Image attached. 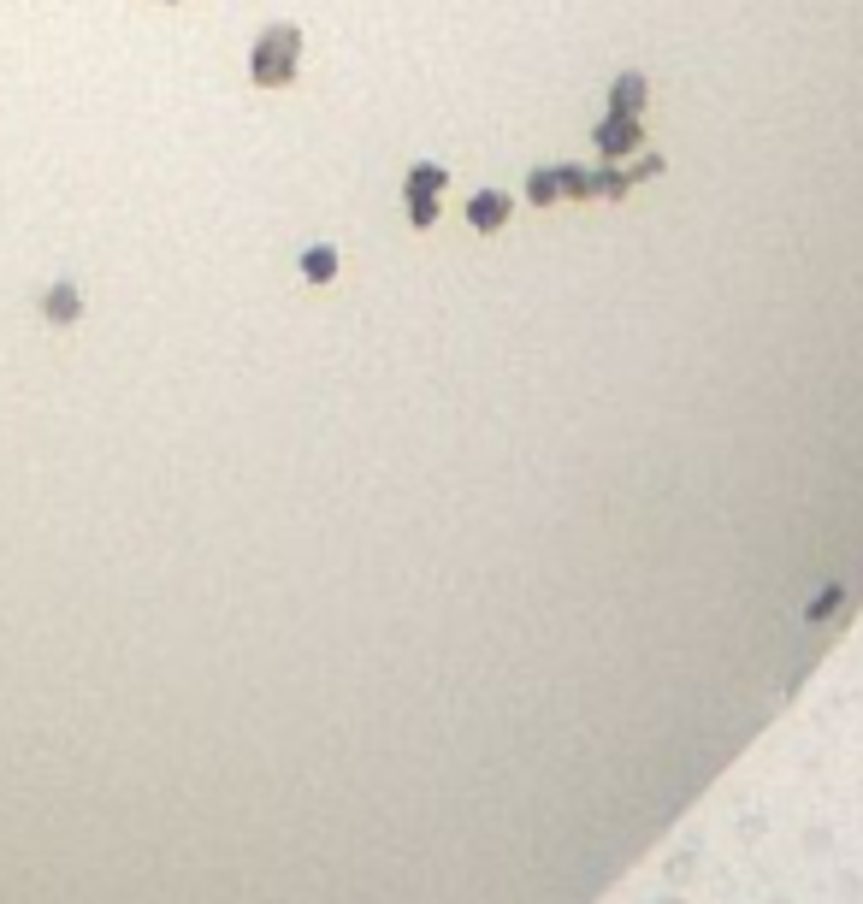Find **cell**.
<instances>
[{
    "label": "cell",
    "mask_w": 863,
    "mask_h": 904,
    "mask_svg": "<svg viewBox=\"0 0 863 904\" xmlns=\"http://www.w3.org/2000/svg\"><path fill=\"white\" fill-rule=\"evenodd\" d=\"M296 54H302V30L296 24H266L255 36V48H249V77L261 89H278V83L296 77Z\"/></svg>",
    "instance_id": "obj_1"
},
{
    "label": "cell",
    "mask_w": 863,
    "mask_h": 904,
    "mask_svg": "<svg viewBox=\"0 0 863 904\" xmlns=\"http://www.w3.org/2000/svg\"><path fill=\"white\" fill-rule=\"evenodd\" d=\"M438 190H444V166H414V172H408L402 195H408V225H414V231H426V225L438 219Z\"/></svg>",
    "instance_id": "obj_2"
},
{
    "label": "cell",
    "mask_w": 863,
    "mask_h": 904,
    "mask_svg": "<svg viewBox=\"0 0 863 904\" xmlns=\"http://www.w3.org/2000/svg\"><path fill=\"white\" fill-rule=\"evenodd\" d=\"M592 142H598L603 160H621L627 148H639V142H645V130H639V119H621V113H609V119L598 125V136H592Z\"/></svg>",
    "instance_id": "obj_3"
},
{
    "label": "cell",
    "mask_w": 863,
    "mask_h": 904,
    "mask_svg": "<svg viewBox=\"0 0 863 904\" xmlns=\"http://www.w3.org/2000/svg\"><path fill=\"white\" fill-rule=\"evenodd\" d=\"M509 213H515V201H509L503 190H479L473 201H467V225H473V231H497Z\"/></svg>",
    "instance_id": "obj_4"
},
{
    "label": "cell",
    "mask_w": 863,
    "mask_h": 904,
    "mask_svg": "<svg viewBox=\"0 0 863 904\" xmlns=\"http://www.w3.org/2000/svg\"><path fill=\"white\" fill-rule=\"evenodd\" d=\"M609 113H621V119H639V113H645V77H639V71H621V77L609 83Z\"/></svg>",
    "instance_id": "obj_5"
},
{
    "label": "cell",
    "mask_w": 863,
    "mask_h": 904,
    "mask_svg": "<svg viewBox=\"0 0 863 904\" xmlns=\"http://www.w3.org/2000/svg\"><path fill=\"white\" fill-rule=\"evenodd\" d=\"M42 314H48V320H60V325H71L77 314H83V296H77L71 284H54V290L42 296Z\"/></svg>",
    "instance_id": "obj_6"
},
{
    "label": "cell",
    "mask_w": 863,
    "mask_h": 904,
    "mask_svg": "<svg viewBox=\"0 0 863 904\" xmlns=\"http://www.w3.org/2000/svg\"><path fill=\"white\" fill-rule=\"evenodd\" d=\"M302 278H308V284H332V278H337V249L314 243V249L302 255Z\"/></svg>",
    "instance_id": "obj_7"
},
{
    "label": "cell",
    "mask_w": 863,
    "mask_h": 904,
    "mask_svg": "<svg viewBox=\"0 0 863 904\" xmlns=\"http://www.w3.org/2000/svg\"><path fill=\"white\" fill-rule=\"evenodd\" d=\"M556 195H562V178H556V172H532V178H527V201H532V207H556Z\"/></svg>",
    "instance_id": "obj_8"
},
{
    "label": "cell",
    "mask_w": 863,
    "mask_h": 904,
    "mask_svg": "<svg viewBox=\"0 0 863 904\" xmlns=\"http://www.w3.org/2000/svg\"><path fill=\"white\" fill-rule=\"evenodd\" d=\"M633 190V172H621V166H598L592 172V195H627Z\"/></svg>",
    "instance_id": "obj_9"
},
{
    "label": "cell",
    "mask_w": 863,
    "mask_h": 904,
    "mask_svg": "<svg viewBox=\"0 0 863 904\" xmlns=\"http://www.w3.org/2000/svg\"><path fill=\"white\" fill-rule=\"evenodd\" d=\"M556 178H562V195L592 201V172H580V166H556Z\"/></svg>",
    "instance_id": "obj_10"
},
{
    "label": "cell",
    "mask_w": 863,
    "mask_h": 904,
    "mask_svg": "<svg viewBox=\"0 0 863 904\" xmlns=\"http://www.w3.org/2000/svg\"><path fill=\"white\" fill-rule=\"evenodd\" d=\"M657 172H663V154H645V160L633 166V178H657Z\"/></svg>",
    "instance_id": "obj_11"
}]
</instances>
